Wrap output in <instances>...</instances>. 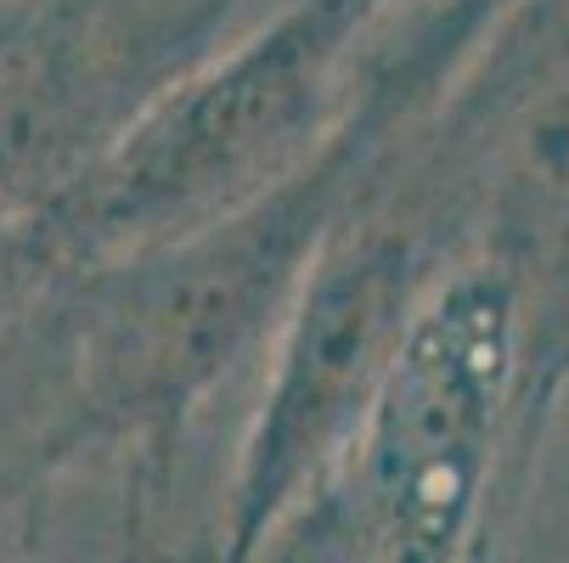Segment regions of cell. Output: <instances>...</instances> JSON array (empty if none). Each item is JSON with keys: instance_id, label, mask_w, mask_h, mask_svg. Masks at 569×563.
I'll use <instances>...</instances> for the list:
<instances>
[{"instance_id": "obj_3", "label": "cell", "mask_w": 569, "mask_h": 563, "mask_svg": "<svg viewBox=\"0 0 569 563\" xmlns=\"http://www.w3.org/2000/svg\"><path fill=\"white\" fill-rule=\"evenodd\" d=\"M271 0H0V214L34 220Z\"/></svg>"}, {"instance_id": "obj_2", "label": "cell", "mask_w": 569, "mask_h": 563, "mask_svg": "<svg viewBox=\"0 0 569 563\" xmlns=\"http://www.w3.org/2000/svg\"><path fill=\"white\" fill-rule=\"evenodd\" d=\"M378 29L345 0H277L34 214L51 260L170 243L299 175L350 119Z\"/></svg>"}, {"instance_id": "obj_5", "label": "cell", "mask_w": 569, "mask_h": 563, "mask_svg": "<svg viewBox=\"0 0 569 563\" xmlns=\"http://www.w3.org/2000/svg\"><path fill=\"white\" fill-rule=\"evenodd\" d=\"M345 7H356V12H367V18L389 23V18H400V12H412V7H423V0H345Z\"/></svg>"}, {"instance_id": "obj_1", "label": "cell", "mask_w": 569, "mask_h": 563, "mask_svg": "<svg viewBox=\"0 0 569 563\" xmlns=\"http://www.w3.org/2000/svg\"><path fill=\"white\" fill-rule=\"evenodd\" d=\"M563 394L519 282L468 254L418 304L339 462L254 563H502Z\"/></svg>"}, {"instance_id": "obj_6", "label": "cell", "mask_w": 569, "mask_h": 563, "mask_svg": "<svg viewBox=\"0 0 569 563\" xmlns=\"http://www.w3.org/2000/svg\"><path fill=\"white\" fill-rule=\"evenodd\" d=\"M119 563H203L198 552H170V557H119Z\"/></svg>"}, {"instance_id": "obj_4", "label": "cell", "mask_w": 569, "mask_h": 563, "mask_svg": "<svg viewBox=\"0 0 569 563\" xmlns=\"http://www.w3.org/2000/svg\"><path fill=\"white\" fill-rule=\"evenodd\" d=\"M57 271L51 249L34 220L23 214H0V321H7L46 277Z\"/></svg>"}]
</instances>
